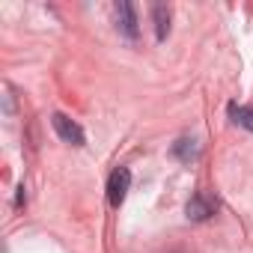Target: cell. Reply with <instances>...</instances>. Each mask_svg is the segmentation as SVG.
<instances>
[{"label":"cell","instance_id":"5","mask_svg":"<svg viewBox=\"0 0 253 253\" xmlns=\"http://www.w3.org/2000/svg\"><path fill=\"white\" fill-rule=\"evenodd\" d=\"M173 155H176L179 161L191 164V161H197V158H200V143H197V140H191V137H182V140H176V143H173Z\"/></svg>","mask_w":253,"mask_h":253},{"label":"cell","instance_id":"4","mask_svg":"<svg viewBox=\"0 0 253 253\" xmlns=\"http://www.w3.org/2000/svg\"><path fill=\"white\" fill-rule=\"evenodd\" d=\"M214 211H217V200L209 197V194H194L188 200V206H185V214L191 220H209Z\"/></svg>","mask_w":253,"mask_h":253},{"label":"cell","instance_id":"7","mask_svg":"<svg viewBox=\"0 0 253 253\" xmlns=\"http://www.w3.org/2000/svg\"><path fill=\"white\" fill-rule=\"evenodd\" d=\"M229 116H232V122L241 125V128L253 131V104H229Z\"/></svg>","mask_w":253,"mask_h":253},{"label":"cell","instance_id":"6","mask_svg":"<svg viewBox=\"0 0 253 253\" xmlns=\"http://www.w3.org/2000/svg\"><path fill=\"white\" fill-rule=\"evenodd\" d=\"M152 18H155V39L164 42L167 33H170V9H167L164 3H158V6L152 9Z\"/></svg>","mask_w":253,"mask_h":253},{"label":"cell","instance_id":"1","mask_svg":"<svg viewBox=\"0 0 253 253\" xmlns=\"http://www.w3.org/2000/svg\"><path fill=\"white\" fill-rule=\"evenodd\" d=\"M128 188H131V173L128 167H116L107 179V203L113 209H119L125 203V197H128Z\"/></svg>","mask_w":253,"mask_h":253},{"label":"cell","instance_id":"3","mask_svg":"<svg viewBox=\"0 0 253 253\" xmlns=\"http://www.w3.org/2000/svg\"><path fill=\"white\" fill-rule=\"evenodd\" d=\"M116 12V30L125 36V39H137V15H134V6L128 3V0H119V3L113 6Z\"/></svg>","mask_w":253,"mask_h":253},{"label":"cell","instance_id":"2","mask_svg":"<svg viewBox=\"0 0 253 253\" xmlns=\"http://www.w3.org/2000/svg\"><path fill=\"white\" fill-rule=\"evenodd\" d=\"M51 125H54V131L60 134V140H66V143H72V146H84V143H86L84 128H81L75 119H69L66 113H54V116H51Z\"/></svg>","mask_w":253,"mask_h":253}]
</instances>
